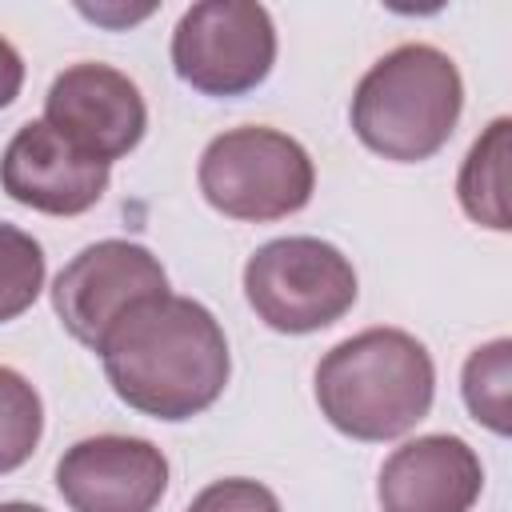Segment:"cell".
<instances>
[{
    "mask_svg": "<svg viewBox=\"0 0 512 512\" xmlns=\"http://www.w3.org/2000/svg\"><path fill=\"white\" fill-rule=\"evenodd\" d=\"M112 392L156 420H192L228 384L232 360L220 320L188 296H156L132 308L100 344Z\"/></svg>",
    "mask_w": 512,
    "mask_h": 512,
    "instance_id": "6da1fadb",
    "label": "cell"
},
{
    "mask_svg": "<svg viewBox=\"0 0 512 512\" xmlns=\"http://www.w3.org/2000/svg\"><path fill=\"white\" fill-rule=\"evenodd\" d=\"M436 396L428 348L400 328H368L340 340L316 364V404L352 440H396L416 428Z\"/></svg>",
    "mask_w": 512,
    "mask_h": 512,
    "instance_id": "7a4b0ae2",
    "label": "cell"
},
{
    "mask_svg": "<svg viewBox=\"0 0 512 512\" xmlns=\"http://www.w3.org/2000/svg\"><path fill=\"white\" fill-rule=\"evenodd\" d=\"M460 108L464 80L452 56L432 44H400L360 76L348 116L364 148L396 164H420L448 144Z\"/></svg>",
    "mask_w": 512,
    "mask_h": 512,
    "instance_id": "3957f363",
    "label": "cell"
},
{
    "mask_svg": "<svg viewBox=\"0 0 512 512\" xmlns=\"http://www.w3.org/2000/svg\"><path fill=\"white\" fill-rule=\"evenodd\" d=\"M196 176L216 212L252 224L300 212L316 188V168L304 144L264 124L232 128L208 140Z\"/></svg>",
    "mask_w": 512,
    "mask_h": 512,
    "instance_id": "277c9868",
    "label": "cell"
},
{
    "mask_svg": "<svg viewBox=\"0 0 512 512\" xmlns=\"http://www.w3.org/2000/svg\"><path fill=\"white\" fill-rule=\"evenodd\" d=\"M244 296L272 332L308 336L336 324L356 304V272L328 240L280 236L248 256Z\"/></svg>",
    "mask_w": 512,
    "mask_h": 512,
    "instance_id": "5b68a950",
    "label": "cell"
},
{
    "mask_svg": "<svg viewBox=\"0 0 512 512\" xmlns=\"http://www.w3.org/2000/svg\"><path fill=\"white\" fill-rule=\"evenodd\" d=\"M276 64V28L264 4L200 0L172 32V68L204 96H244Z\"/></svg>",
    "mask_w": 512,
    "mask_h": 512,
    "instance_id": "8992f818",
    "label": "cell"
},
{
    "mask_svg": "<svg viewBox=\"0 0 512 512\" xmlns=\"http://www.w3.org/2000/svg\"><path fill=\"white\" fill-rule=\"evenodd\" d=\"M168 296V276L160 260L132 240H96L84 252H76L56 284H52V304L60 324L68 328L72 340L84 348L100 352L108 332L140 304Z\"/></svg>",
    "mask_w": 512,
    "mask_h": 512,
    "instance_id": "52a82bcc",
    "label": "cell"
},
{
    "mask_svg": "<svg viewBox=\"0 0 512 512\" xmlns=\"http://www.w3.org/2000/svg\"><path fill=\"white\" fill-rule=\"evenodd\" d=\"M44 124L96 160L128 156L148 128L140 88L112 64H72L44 96Z\"/></svg>",
    "mask_w": 512,
    "mask_h": 512,
    "instance_id": "ba28073f",
    "label": "cell"
},
{
    "mask_svg": "<svg viewBox=\"0 0 512 512\" xmlns=\"http://www.w3.org/2000/svg\"><path fill=\"white\" fill-rule=\"evenodd\" d=\"M56 488L72 512H152L168 488V460L152 440L104 432L60 456Z\"/></svg>",
    "mask_w": 512,
    "mask_h": 512,
    "instance_id": "9c48e42d",
    "label": "cell"
},
{
    "mask_svg": "<svg viewBox=\"0 0 512 512\" xmlns=\"http://www.w3.org/2000/svg\"><path fill=\"white\" fill-rule=\"evenodd\" d=\"M112 164L80 152L52 124L28 120L16 128L0 156V188L48 216H80L108 192Z\"/></svg>",
    "mask_w": 512,
    "mask_h": 512,
    "instance_id": "30bf717a",
    "label": "cell"
},
{
    "mask_svg": "<svg viewBox=\"0 0 512 512\" xmlns=\"http://www.w3.org/2000/svg\"><path fill=\"white\" fill-rule=\"evenodd\" d=\"M480 456L448 432L400 444L376 480L384 512H468L480 500Z\"/></svg>",
    "mask_w": 512,
    "mask_h": 512,
    "instance_id": "8fae6325",
    "label": "cell"
},
{
    "mask_svg": "<svg viewBox=\"0 0 512 512\" xmlns=\"http://www.w3.org/2000/svg\"><path fill=\"white\" fill-rule=\"evenodd\" d=\"M508 128L512 120L500 116L488 124V132L468 148L464 164H460V180H456V196L460 208L496 232L512 228L508 216Z\"/></svg>",
    "mask_w": 512,
    "mask_h": 512,
    "instance_id": "7c38bea8",
    "label": "cell"
},
{
    "mask_svg": "<svg viewBox=\"0 0 512 512\" xmlns=\"http://www.w3.org/2000/svg\"><path fill=\"white\" fill-rule=\"evenodd\" d=\"M508 384H512V340L508 336H500L468 356L464 376H460L464 404L496 436H508V428H512V412H508L512 388Z\"/></svg>",
    "mask_w": 512,
    "mask_h": 512,
    "instance_id": "4fadbf2b",
    "label": "cell"
},
{
    "mask_svg": "<svg viewBox=\"0 0 512 512\" xmlns=\"http://www.w3.org/2000/svg\"><path fill=\"white\" fill-rule=\"evenodd\" d=\"M40 436H44L40 392L20 372L0 364V476L28 464Z\"/></svg>",
    "mask_w": 512,
    "mask_h": 512,
    "instance_id": "5bb4252c",
    "label": "cell"
},
{
    "mask_svg": "<svg viewBox=\"0 0 512 512\" xmlns=\"http://www.w3.org/2000/svg\"><path fill=\"white\" fill-rule=\"evenodd\" d=\"M44 288V248L16 224L0 220V324L36 304Z\"/></svg>",
    "mask_w": 512,
    "mask_h": 512,
    "instance_id": "9a60e30c",
    "label": "cell"
},
{
    "mask_svg": "<svg viewBox=\"0 0 512 512\" xmlns=\"http://www.w3.org/2000/svg\"><path fill=\"white\" fill-rule=\"evenodd\" d=\"M184 512H280V500L272 496V488L232 476V480H216L200 488Z\"/></svg>",
    "mask_w": 512,
    "mask_h": 512,
    "instance_id": "2e32d148",
    "label": "cell"
},
{
    "mask_svg": "<svg viewBox=\"0 0 512 512\" xmlns=\"http://www.w3.org/2000/svg\"><path fill=\"white\" fill-rule=\"evenodd\" d=\"M20 84H24V60H20V52L0 36V112L20 96Z\"/></svg>",
    "mask_w": 512,
    "mask_h": 512,
    "instance_id": "e0dca14e",
    "label": "cell"
},
{
    "mask_svg": "<svg viewBox=\"0 0 512 512\" xmlns=\"http://www.w3.org/2000/svg\"><path fill=\"white\" fill-rule=\"evenodd\" d=\"M0 512H44L40 504H24V500H8V504H0Z\"/></svg>",
    "mask_w": 512,
    "mask_h": 512,
    "instance_id": "ac0fdd59",
    "label": "cell"
}]
</instances>
